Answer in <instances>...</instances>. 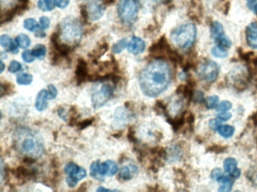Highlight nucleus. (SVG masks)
<instances>
[{"label":"nucleus","mask_w":257,"mask_h":192,"mask_svg":"<svg viewBox=\"0 0 257 192\" xmlns=\"http://www.w3.org/2000/svg\"><path fill=\"white\" fill-rule=\"evenodd\" d=\"M237 160L232 158H228L224 162V168H225V172H228L231 176L235 178H238L240 176V170L237 168Z\"/></svg>","instance_id":"dca6fc26"},{"label":"nucleus","mask_w":257,"mask_h":192,"mask_svg":"<svg viewBox=\"0 0 257 192\" xmlns=\"http://www.w3.org/2000/svg\"><path fill=\"white\" fill-rule=\"evenodd\" d=\"M114 1H115V0H103V2H104V4H112V3L114 2Z\"/></svg>","instance_id":"09e8293b"},{"label":"nucleus","mask_w":257,"mask_h":192,"mask_svg":"<svg viewBox=\"0 0 257 192\" xmlns=\"http://www.w3.org/2000/svg\"><path fill=\"white\" fill-rule=\"evenodd\" d=\"M231 117V114L230 112H221L218 114L217 118L221 121H227Z\"/></svg>","instance_id":"c03bdc74"},{"label":"nucleus","mask_w":257,"mask_h":192,"mask_svg":"<svg viewBox=\"0 0 257 192\" xmlns=\"http://www.w3.org/2000/svg\"><path fill=\"white\" fill-rule=\"evenodd\" d=\"M47 100H49V98H48L47 90L43 88V90H40V92L37 94V99H36V109L40 111V112L45 110L49 106Z\"/></svg>","instance_id":"f3484780"},{"label":"nucleus","mask_w":257,"mask_h":192,"mask_svg":"<svg viewBox=\"0 0 257 192\" xmlns=\"http://www.w3.org/2000/svg\"><path fill=\"white\" fill-rule=\"evenodd\" d=\"M108 48H109L108 44L106 42H103L90 54V57L93 60H97L107 51Z\"/></svg>","instance_id":"aec40b11"},{"label":"nucleus","mask_w":257,"mask_h":192,"mask_svg":"<svg viewBox=\"0 0 257 192\" xmlns=\"http://www.w3.org/2000/svg\"><path fill=\"white\" fill-rule=\"evenodd\" d=\"M231 187H232V182L224 183L219 188V190L222 192H230L231 190Z\"/></svg>","instance_id":"37998d69"},{"label":"nucleus","mask_w":257,"mask_h":192,"mask_svg":"<svg viewBox=\"0 0 257 192\" xmlns=\"http://www.w3.org/2000/svg\"><path fill=\"white\" fill-rule=\"evenodd\" d=\"M13 43H14V42L8 34H3L0 38V44L3 48H7V50L11 48Z\"/></svg>","instance_id":"c756f323"},{"label":"nucleus","mask_w":257,"mask_h":192,"mask_svg":"<svg viewBox=\"0 0 257 192\" xmlns=\"http://www.w3.org/2000/svg\"><path fill=\"white\" fill-rule=\"evenodd\" d=\"M194 98H195V102H199V103L204 100V96H203V93L201 92H198L195 96H194Z\"/></svg>","instance_id":"a18cd8bd"},{"label":"nucleus","mask_w":257,"mask_h":192,"mask_svg":"<svg viewBox=\"0 0 257 192\" xmlns=\"http://www.w3.org/2000/svg\"><path fill=\"white\" fill-rule=\"evenodd\" d=\"M94 118H88V120H84L81 122L78 123V127L80 129L86 128L88 126H91L94 122Z\"/></svg>","instance_id":"58836bf2"},{"label":"nucleus","mask_w":257,"mask_h":192,"mask_svg":"<svg viewBox=\"0 0 257 192\" xmlns=\"http://www.w3.org/2000/svg\"><path fill=\"white\" fill-rule=\"evenodd\" d=\"M33 80H34L33 75L27 73L21 74L17 76V80H16L19 85L25 86L30 85Z\"/></svg>","instance_id":"393cba45"},{"label":"nucleus","mask_w":257,"mask_h":192,"mask_svg":"<svg viewBox=\"0 0 257 192\" xmlns=\"http://www.w3.org/2000/svg\"><path fill=\"white\" fill-rule=\"evenodd\" d=\"M70 4V0H56V6L59 8H65Z\"/></svg>","instance_id":"a19ab883"},{"label":"nucleus","mask_w":257,"mask_h":192,"mask_svg":"<svg viewBox=\"0 0 257 192\" xmlns=\"http://www.w3.org/2000/svg\"><path fill=\"white\" fill-rule=\"evenodd\" d=\"M139 10V0H119L117 4L118 18L124 25L135 24L138 20Z\"/></svg>","instance_id":"20e7f679"},{"label":"nucleus","mask_w":257,"mask_h":192,"mask_svg":"<svg viewBox=\"0 0 257 192\" xmlns=\"http://www.w3.org/2000/svg\"><path fill=\"white\" fill-rule=\"evenodd\" d=\"M218 102H219V98L216 96H213L207 98L206 103H207V106L209 109H213L217 105Z\"/></svg>","instance_id":"72a5a7b5"},{"label":"nucleus","mask_w":257,"mask_h":192,"mask_svg":"<svg viewBox=\"0 0 257 192\" xmlns=\"http://www.w3.org/2000/svg\"><path fill=\"white\" fill-rule=\"evenodd\" d=\"M115 90L111 84H103L95 86L91 93V102L94 109H99L113 98Z\"/></svg>","instance_id":"423d86ee"},{"label":"nucleus","mask_w":257,"mask_h":192,"mask_svg":"<svg viewBox=\"0 0 257 192\" xmlns=\"http://www.w3.org/2000/svg\"><path fill=\"white\" fill-rule=\"evenodd\" d=\"M21 152L27 158H35L40 157L44 152V147L43 144L39 140L38 138L34 134L27 135L26 138L22 141L20 144Z\"/></svg>","instance_id":"6e6552de"},{"label":"nucleus","mask_w":257,"mask_h":192,"mask_svg":"<svg viewBox=\"0 0 257 192\" xmlns=\"http://www.w3.org/2000/svg\"><path fill=\"white\" fill-rule=\"evenodd\" d=\"M40 28L43 30H48L50 27L51 20L47 16H43L40 18Z\"/></svg>","instance_id":"4c0bfd02"},{"label":"nucleus","mask_w":257,"mask_h":192,"mask_svg":"<svg viewBox=\"0 0 257 192\" xmlns=\"http://www.w3.org/2000/svg\"><path fill=\"white\" fill-rule=\"evenodd\" d=\"M97 192H118V190H112V189L105 188L103 187H100L97 189Z\"/></svg>","instance_id":"49530a36"},{"label":"nucleus","mask_w":257,"mask_h":192,"mask_svg":"<svg viewBox=\"0 0 257 192\" xmlns=\"http://www.w3.org/2000/svg\"><path fill=\"white\" fill-rule=\"evenodd\" d=\"M60 38L67 44H77L83 34L82 24L76 18L68 16L59 26Z\"/></svg>","instance_id":"f03ea898"},{"label":"nucleus","mask_w":257,"mask_h":192,"mask_svg":"<svg viewBox=\"0 0 257 192\" xmlns=\"http://www.w3.org/2000/svg\"><path fill=\"white\" fill-rule=\"evenodd\" d=\"M246 39L248 46L257 49V22L249 24L246 28Z\"/></svg>","instance_id":"2eb2a0df"},{"label":"nucleus","mask_w":257,"mask_h":192,"mask_svg":"<svg viewBox=\"0 0 257 192\" xmlns=\"http://www.w3.org/2000/svg\"><path fill=\"white\" fill-rule=\"evenodd\" d=\"M252 122H253L254 124H255V126H257V112L256 114H254L253 116H252Z\"/></svg>","instance_id":"de8ad7c7"},{"label":"nucleus","mask_w":257,"mask_h":192,"mask_svg":"<svg viewBox=\"0 0 257 192\" xmlns=\"http://www.w3.org/2000/svg\"><path fill=\"white\" fill-rule=\"evenodd\" d=\"M197 30L195 24L187 22L177 27L171 33L173 43L183 50H187L193 46L196 39Z\"/></svg>","instance_id":"7ed1b4c3"},{"label":"nucleus","mask_w":257,"mask_h":192,"mask_svg":"<svg viewBox=\"0 0 257 192\" xmlns=\"http://www.w3.org/2000/svg\"><path fill=\"white\" fill-rule=\"evenodd\" d=\"M138 171L136 166H124L121 168L119 172V178L123 180H129L133 177V174Z\"/></svg>","instance_id":"6ab92c4d"},{"label":"nucleus","mask_w":257,"mask_h":192,"mask_svg":"<svg viewBox=\"0 0 257 192\" xmlns=\"http://www.w3.org/2000/svg\"><path fill=\"white\" fill-rule=\"evenodd\" d=\"M88 78H89V74H88V64L85 60L80 58L78 60L76 69V78L77 80V84H82L86 80H88Z\"/></svg>","instance_id":"ddd939ff"},{"label":"nucleus","mask_w":257,"mask_h":192,"mask_svg":"<svg viewBox=\"0 0 257 192\" xmlns=\"http://www.w3.org/2000/svg\"><path fill=\"white\" fill-rule=\"evenodd\" d=\"M29 0H0L1 6V24L13 19L19 12L26 8Z\"/></svg>","instance_id":"39448f33"},{"label":"nucleus","mask_w":257,"mask_h":192,"mask_svg":"<svg viewBox=\"0 0 257 192\" xmlns=\"http://www.w3.org/2000/svg\"><path fill=\"white\" fill-rule=\"evenodd\" d=\"M210 30H211L212 37L214 39L218 46H221L224 49L229 48L231 46V40L225 36L223 26L220 22L215 21L212 24Z\"/></svg>","instance_id":"f8f14e48"},{"label":"nucleus","mask_w":257,"mask_h":192,"mask_svg":"<svg viewBox=\"0 0 257 192\" xmlns=\"http://www.w3.org/2000/svg\"><path fill=\"white\" fill-rule=\"evenodd\" d=\"M150 52L151 55L157 57V58L168 57L173 61H180V57L179 56L178 54L171 49L165 37L161 38L157 43L153 44L150 48Z\"/></svg>","instance_id":"1a4fd4ad"},{"label":"nucleus","mask_w":257,"mask_h":192,"mask_svg":"<svg viewBox=\"0 0 257 192\" xmlns=\"http://www.w3.org/2000/svg\"><path fill=\"white\" fill-rule=\"evenodd\" d=\"M171 80L172 70L169 64L162 58H156L140 73V86L145 96L157 97L168 88Z\"/></svg>","instance_id":"f257e3e1"},{"label":"nucleus","mask_w":257,"mask_h":192,"mask_svg":"<svg viewBox=\"0 0 257 192\" xmlns=\"http://www.w3.org/2000/svg\"><path fill=\"white\" fill-rule=\"evenodd\" d=\"M104 12V2L102 0H85L81 7V12L85 20H98L103 16Z\"/></svg>","instance_id":"0eeeda50"},{"label":"nucleus","mask_w":257,"mask_h":192,"mask_svg":"<svg viewBox=\"0 0 257 192\" xmlns=\"http://www.w3.org/2000/svg\"><path fill=\"white\" fill-rule=\"evenodd\" d=\"M231 102H228V100H224V102H221V103L218 105L216 110L219 111V112H225V111L231 109Z\"/></svg>","instance_id":"f704fd0d"},{"label":"nucleus","mask_w":257,"mask_h":192,"mask_svg":"<svg viewBox=\"0 0 257 192\" xmlns=\"http://www.w3.org/2000/svg\"><path fill=\"white\" fill-rule=\"evenodd\" d=\"M197 72L201 79L207 82H213L219 75V67L215 62L208 60L201 63L198 66Z\"/></svg>","instance_id":"9b49d317"},{"label":"nucleus","mask_w":257,"mask_h":192,"mask_svg":"<svg viewBox=\"0 0 257 192\" xmlns=\"http://www.w3.org/2000/svg\"><path fill=\"white\" fill-rule=\"evenodd\" d=\"M146 44L142 38L139 37L132 38L131 42L127 44V50L134 55L142 54L145 50Z\"/></svg>","instance_id":"4468645a"},{"label":"nucleus","mask_w":257,"mask_h":192,"mask_svg":"<svg viewBox=\"0 0 257 192\" xmlns=\"http://www.w3.org/2000/svg\"><path fill=\"white\" fill-rule=\"evenodd\" d=\"M211 52L212 54H213L214 56L217 57V58H225V57H226L227 55H228L226 50L218 46V45L216 46H214V48L212 49Z\"/></svg>","instance_id":"7c9ffc66"},{"label":"nucleus","mask_w":257,"mask_h":192,"mask_svg":"<svg viewBox=\"0 0 257 192\" xmlns=\"http://www.w3.org/2000/svg\"><path fill=\"white\" fill-rule=\"evenodd\" d=\"M100 164L99 160L93 162V163L91 164V166H90V172H91V176L93 178L102 182L103 181L104 178L99 174V166H100Z\"/></svg>","instance_id":"bb28decb"},{"label":"nucleus","mask_w":257,"mask_h":192,"mask_svg":"<svg viewBox=\"0 0 257 192\" xmlns=\"http://www.w3.org/2000/svg\"><path fill=\"white\" fill-rule=\"evenodd\" d=\"M16 42L19 46L23 48V49H27V48H29L31 43V38L25 34H19L16 38Z\"/></svg>","instance_id":"4be33fe9"},{"label":"nucleus","mask_w":257,"mask_h":192,"mask_svg":"<svg viewBox=\"0 0 257 192\" xmlns=\"http://www.w3.org/2000/svg\"><path fill=\"white\" fill-rule=\"evenodd\" d=\"M127 44V40L125 38L121 39L112 46V52L115 54H120L125 49Z\"/></svg>","instance_id":"c85d7f7f"},{"label":"nucleus","mask_w":257,"mask_h":192,"mask_svg":"<svg viewBox=\"0 0 257 192\" xmlns=\"http://www.w3.org/2000/svg\"><path fill=\"white\" fill-rule=\"evenodd\" d=\"M64 172L68 176L66 182L67 186L70 188L75 187L79 181L85 178L87 176L86 170L74 162H70L67 164L64 168Z\"/></svg>","instance_id":"9d476101"},{"label":"nucleus","mask_w":257,"mask_h":192,"mask_svg":"<svg viewBox=\"0 0 257 192\" xmlns=\"http://www.w3.org/2000/svg\"><path fill=\"white\" fill-rule=\"evenodd\" d=\"M22 69V66L19 62L14 61L11 62L10 66H9V72L10 73H17V72H20Z\"/></svg>","instance_id":"473e14b6"},{"label":"nucleus","mask_w":257,"mask_h":192,"mask_svg":"<svg viewBox=\"0 0 257 192\" xmlns=\"http://www.w3.org/2000/svg\"><path fill=\"white\" fill-rule=\"evenodd\" d=\"M105 164L106 166V176H112L118 172V166L115 162L112 160H106L105 162Z\"/></svg>","instance_id":"a878e982"},{"label":"nucleus","mask_w":257,"mask_h":192,"mask_svg":"<svg viewBox=\"0 0 257 192\" xmlns=\"http://www.w3.org/2000/svg\"><path fill=\"white\" fill-rule=\"evenodd\" d=\"M4 69H5V64H4V62H1V73L4 72Z\"/></svg>","instance_id":"8fccbe9b"},{"label":"nucleus","mask_w":257,"mask_h":192,"mask_svg":"<svg viewBox=\"0 0 257 192\" xmlns=\"http://www.w3.org/2000/svg\"><path fill=\"white\" fill-rule=\"evenodd\" d=\"M222 175V170L219 168H215L211 172V178L213 180H217L218 178Z\"/></svg>","instance_id":"79ce46f5"},{"label":"nucleus","mask_w":257,"mask_h":192,"mask_svg":"<svg viewBox=\"0 0 257 192\" xmlns=\"http://www.w3.org/2000/svg\"><path fill=\"white\" fill-rule=\"evenodd\" d=\"M31 52H32L33 55H34L36 58L43 60V58L46 56L47 49H46V46H45V45L38 44L34 46V49L31 50Z\"/></svg>","instance_id":"5701e85b"},{"label":"nucleus","mask_w":257,"mask_h":192,"mask_svg":"<svg viewBox=\"0 0 257 192\" xmlns=\"http://www.w3.org/2000/svg\"><path fill=\"white\" fill-rule=\"evenodd\" d=\"M48 98L49 100H53L58 96V90L53 84H49L47 87Z\"/></svg>","instance_id":"2f4dec72"},{"label":"nucleus","mask_w":257,"mask_h":192,"mask_svg":"<svg viewBox=\"0 0 257 192\" xmlns=\"http://www.w3.org/2000/svg\"><path fill=\"white\" fill-rule=\"evenodd\" d=\"M219 134L225 138H228L232 136L234 132V128L231 126H222L218 129Z\"/></svg>","instance_id":"cd10ccee"},{"label":"nucleus","mask_w":257,"mask_h":192,"mask_svg":"<svg viewBox=\"0 0 257 192\" xmlns=\"http://www.w3.org/2000/svg\"><path fill=\"white\" fill-rule=\"evenodd\" d=\"M24 27L28 31L34 32L38 31L40 28V26L39 25L37 20L32 19V18H28V19L25 20V22H24Z\"/></svg>","instance_id":"b1692460"},{"label":"nucleus","mask_w":257,"mask_h":192,"mask_svg":"<svg viewBox=\"0 0 257 192\" xmlns=\"http://www.w3.org/2000/svg\"><path fill=\"white\" fill-rule=\"evenodd\" d=\"M13 174H14V176L16 178L21 180H29V178H32L34 175V174L31 172V170L24 168V166H19V168H16V170H14Z\"/></svg>","instance_id":"a211bd4d"},{"label":"nucleus","mask_w":257,"mask_h":192,"mask_svg":"<svg viewBox=\"0 0 257 192\" xmlns=\"http://www.w3.org/2000/svg\"><path fill=\"white\" fill-rule=\"evenodd\" d=\"M56 6V0H39L38 7L43 12L52 10Z\"/></svg>","instance_id":"412c9836"},{"label":"nucleus","mask_w":257,"mask_h":192,"mask_svg":"<svg viewBox=\"0 0 257 192\" xmlns=\"http://www.w3.org/2000/svg\"><path fill=\"white\" fill-rule=\"evenodd\" d=\"M13 86H12L11 84H8V82H6V84H4L2 82L1 84V96L4 97V94H8L11 92V90H13Z\"/></svg>","instance_id":"c9c22d12"},{"label":"nucleus","mask_w":257,"mask_h":192,"mask_svg":"<svg viewBox=\"0 0 257 192\" xmlns=\"http://www.w3.org/2000/svg\"><path fill=\"white\" fill-rule=\"evenodd\" d=\"M209 124H210V127L213 129V130H216L219 129V128L221 126V122L220 120H211L209 122Z\"/></svg>","instance_id":"ea45409f"},{"label":"nucleus","mask_w":257,"mask_h":192,"mask_svg":"<svg viewBox=\"0 0 257 192\" xmlns=\"http://www.w3.org/2000/svg\"><path fill=\"white\" fill-rule=\"evenodd\" d=\"M254 9H255V14H256V15H257V4H255V8H254Z\"/></svg>","instance_id":"3c124183"},{"label":"nucleus","mask_w":257,"mask_h":192,"mask_svg":"<svg viewBox=\"0 0 257 192\" xmlns=\"http://www.w3.org/2000/svg\"><path fill=\"white\" fill-rule=\"evenodd\" d=\"M36 57L33 55L32 52L30 50H26L22 54V58L27 63L34 62Z\"/></svg>","instance_id":"e433bc0d"}]
</instances>
